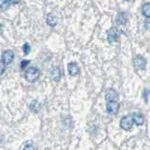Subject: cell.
<instances>
[{"instance_id": "1", "label": "cell", "mask_w": 150, "mask_h": 150, "mask_svg": "<svg viewBox=\"0 0 150 150\" xmlns=\"http://www.w3.org/2000/svg\"><path fill=\"white\" fill-rule=\"evenodd\" d=\"M40 75V69H38V68L32 67V68H29L26 70V72H25V79L27 80L28 82L33 83V82H36L37 80L39 79Z\"/></svg>"}, {"instance_id": "2", "label": "cell", "mask_w": 150, "mask_h": 150, "mask_svg": "<svg viewBox=\"0 0 150 150\" xmlns=\"http://www.w3.org/2000/svg\"><path fill=\"white\" fill-rule=\"evenodd\" d=\"M133 125V119L131 115H126L121 118L120 121V127L125 130H129L131 129V127Z\"/></svg>"}, {"instance_id": "3", "label": "cell", "mask_w": 150, "mask_h": 150, "mask_svg": "<svg viewBox=\"0 0 150 150\" xmlns=\"http://www.w3.org/2000/svg\"><path fill=\"white\" fill-rule=\"evenodd\" d=\"M118 37H119V32L115 27L111 28L107 33V38H108V40H109L110 43H114V42H115L117 40H118Z\"/></svg>"}, {"instance_id": "4", "label": "cell", "mask_w": 150, "mask_h": 150, "mask_svg": "<svg viewBox=\"0 0 150 150\" xmlns=\"http://www.w3.org/2000/svg\"><path fill=\"white\" fill-rule=\"evenodd\" d=\"M14 58V54L13 52L11 50L5 51L4 53L2 54V61L4 62L5 65H8L12 62V60Z\"/></svg>"}, {"instance_id": "5", "label": "cell", "mask_w": 150, "mask_h": 150, "mask_svg": "<svg viewBox=\"0 0 150 150\" xmlns=\"http://www.w3.org/2000/svg\"><path fill=\"white\" fill-rule=\"evenodd\" d=\"M119 110V103L116 101H109L107 104V112L110 115H115Z\"/></svg>"}, {"instance_id": "6", "label": "cell", "mask_w": 150, "mask_h": 150, "mask_svg": "<svg viewBox=\"0 0 150 150\" xmlns=\"http://www.w3.org/2000/svg\"><path fill=\"white\" fill-rule=\"evenodd\" d=\"M145 65H146V61H145L144 57H142V56H140V55L135 56V58H134L135 68H137L139 69H144L145 68Z\"/></svg>"}, {"instance_id": "7", "label": "cell", "mask_w": 150, "mask_h": 150, "mask_svg": "<svg viewBox=\"0 0 150 150\" xmlns=\"http://www.w3.org/2000/svg\"><path fill=\"white\" fill-rule=\"evenodd\" d=\"M105 98L108 101H117V100H118V94L114 89H109L106 92Z\"/></svg>"}, {"instance_id": "8", "label": "cell", "mask_w": 150, "mask_h": 150, "mask_svg": "<svg viewBox=\"0 0 150 150\" xmlns=\"http://www.w3.org/2000/svg\"><path fill=\"white\" fill-rule=\"evenodd\" d=\"M68 71H69V75L75 76V75H77L80 72V68L76 63H73V62L69 63L68 66Z\"/></svg>"}, {"instance_id": "9", "label": "cell", "mask_w": 150, "mask_h": 150, "mask_svg": "<svg viewBox=\"0 0 150 150\" xmlns=\"http://www.w3.org/2000/svg\"><path fill=\"white\" fill-rule=\"evenodd\" d=\"M132 119H133V122L138 126H141L144 124V118L142 114H140V112H135V114L132 115Z\"/></svg>"}, {"instance_id": "10", "label": "cell", "mask_w": 150, "mask_h": 150, "mask_svg": "<svg viewBox=\"0 0 150 150\" xmlns=\"http://www.w3.org/2000/svg\"><path fill=\"white\" fill-rule=\"evenodd\" d=\"M51 77L55 82H58L61 78V71L57 67H54L51 71Z\"/></svg>"}, {"instance_id": "11", "label": "cell", "mask_w": 150, "mask_h": 150, "mask_svg": "<svg viewBox=\"0 0 150 150\" xmlns=\"http://www.w3.org/2000/svg\"><path fill=\"white\" fill-rule=\"evenodd\" d=\"M116 21L119 25H126L127 21H128V16L125 12H120L116 18Z\"/></svg>"}, {"instance_id": "12", "label": "cell", "mask_w": 150, "mask_h": 150, "mask_svg": "<svg viewBox=\"0 0 150 150\" xmlns=\"http://www.w3.org/2000/svg\"><path fill=\"white\" fill-rule=\"evenodd\" d=\"M47 23L50 26H55L56 23H57V18L55 17L54 14H50V15L47 17Z\"/></svg>"}, {"instance_id": "13", "label": "cell", "mask_w": 150, "mask_h": 150, "mask_svg": "<svg viewBox=\"0 0 150 150\" xmlns=\"http://www.w3.org/2000/svg\"><path fill=\"white\" fill-rule=\"evenodd\" d=\"M143 14L145 17H150V3H145L144 5Z\"/></svg>"}, {"instance_id": "14", "label": "cell", "mask_w": 150, "mask_h": 150, "mask_svg": "<svg viewBox=\"0 0 150 150\" xmlns=\"http://www.w3.org/2000/svg\"><path fill=\"white\" fill-rule=\"evenodd\" d=\"M11 0H0V8L6 9L11 5Z\"/></svg>"}, {"instance_id": "15", "label": "cell", "mask_w": 150, "mask_h": 150, "mask_svg": "<svg viewBox=\"0 0 150 150\" xmlns=\"http://www.w3.org/2000/svg\"><path fill=\"white\" fill-rule=\"evenodd\" d=\"M23 52H25V54H29V52H30V45L28 43H25V45H23Z\"/></svg>"}, {"instance_id": "16", "label": "cell", "mask_w": 150, "mask_h": 150, "mask_svg": "<svg viewBox=\"0 0 150 150\" xmlns=\"http://www.w3.org/2000/svg\"><path fill=\"white\" fill-rule=\"evenodd\" d=\"M29 63H30L29 60H23L21 62V69H25Z\"/></svg>"}, {"instance_id": "17", "label": "cell", "mask_w": 150, "mask_h": 150, "mask_svg": "<svg viewBox=\"0 0 150 150\" xmlns=\"http://www.w3.org/2000/svg\"><path fill=\"white\" fill-rule=\"evenodd\" d=\"M149 94H150V89H149V88H146V89H145V90L144 91V98L145 101H147V100H148V96H149Z\"/></svg>"}, {"instance_id": "18", "label": "cell", "mask_w": 150, "mask_h": 150, "mask_svg": "<svg viewBox=\"0 0 150 150\" xmlns=\"http://www.w3.org/2000/svg\"><path fill=\"white\" fill-rule=\"evenodd\" d=\"M5 68H6V66H5L3 61H0V75H2L5 71Z\"/></svg>"}, {"instance_id": "19", "label": "cell", "mask_w": 150, "mask_h": 150, "mask_svg": "<svg viewBox=\"0 0 150 150\" xmlns=\"http://www.w3.org/2000/svg\"><path fill=\"white\" fill-rule=\"evenodd\" d=\"M144 26L147 28V29H150V17H147L146 20L144 21Z\"/></svg>"}, {"instance_id": "20", "label": "cell", "mask_w": 150, "mask_h": 150, "mask_svg": "<svg viewBox=\"0 0 150 150\" xmlns=\"http://www.w3.org/2000/svg\"><path fill=\"white\" fill-rule=\"evenodd\" d=\"M23 150H35V147L33 146V144H26L25 148H23Z\"/></svg>"}, {"instance_id": "21", "label": "cell", "mask_w": 150, "mask_h": 150, "mask_svg": "<svg viewBox=\"0 0 150 150\" xmlns=\"http://www.w3.org/2000/svg\"><path fill=\"white\" fill-rule=\"evenodd\" d=\"M20 1H21V0H11V2L12 4H18Z\"/></svg>"}, {"instance_id": "22", "label": "cell", "mask_w": 150, "mask_h": 150, "mask_svg": "<svg viewBox=\"0 0 150 150\" xmlns=\"http://www.w3.org/2000/svg\"><path fill=\"white\" fill-rule=\"evenodd\" d=\"M1 31H2V25L0 23V33H1Z\"/></svg>"}]
</instances>
